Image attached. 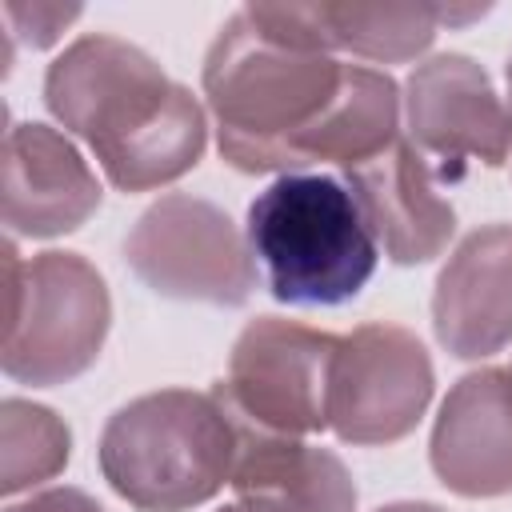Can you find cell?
Returning <instances> with one entry per match:
<instances>
[{"instance_id":"2","label":"cell","mask_w":512,"mask_h":512,"mask_svg":"<svg viewBox=\"0 0 512 512\" xmlns=\"http://www.w3.org/2000/svg\"><path fill=\"white\" fill-rule=\"evenodd\" d=\"M332 52L264 32L244 8L204 56L220 156L240 172H300V144L344 88Z\"/></svg>"},{"instance_id":"5","label":"cell","mask_w":512,"mask_h":512,"mask_svg":"<svg viewBox=\"0 0 512 512\" xmlns=\"http://www.w3.org/2000/svg\"><path fill=\"white\" fill-rule=\"evenodd\" d=\"M4 372L32 388L80 376L104 348L112 300L104 276L76 252H40L20 260L16 240L4 244Z\"/></svg>"},{"instance_id":"1","label":"cell","mask_w":512,"mask_h":512,"mask_svg":"<svg viewBox=\"0 0 512 512\" xmlns=\"http://www.w3.org/2000/svg\"><path fill=\"white\" fill-rule=\"evenodd\" d=\"M44 104L96 152L120 192H148L184 176L208 144L196 96L144 48L108 32L72 40L48 64Z\"/></svg>"},{"instance_id":"3","label":"cell","mask_w":512,"mask_h":512,"mask_svg":"<svg viewBox=\"0 0 512 512\" xmlns=\"http://www.w3.org/2000/svg\"><path fill=\"white\" fill-rule=\"evenodd\" d=\"M236 448V420L216 392L160 388L108 416L100 472L140 512H184L232 484Z\"/></svg>"},{"instance_id":"21","label":"cell","mask_w":512,"mask_h":512,"mask_svg":"<svg viewBox=\"0 0 512 512\" xmlns=\"http://www.w3.org/2000/svg\"><path fill=\"white\" fill-rule=\"evenodd\" d=\"M220 512H252V508H248V504H240V500H236V504H228V508H220Z\"/></svg>"},{"instance_id":"19","label":"cell","mask_w":512,"mask_h":512,"mask_svg":"<svg viewBox=\"0 0 512 512\" xmlns=\"http://www.w3.org/2000/svg\"><path fill=\"white\" fill-rule=\"evenodd\" d=\"M4 512H104V508L80 488H48L40 496H28L24 504H8Z\"/></svg>"},{"instance_id":"7","label":"cell","mask_w":512,"mask_h":512,"mask_svg":"<svg viewBox=\"0 0 512 512\" xmlns=\"http://www.w3.org/2000/svg\"><path fill=\"white\" fill-rule=\"evenodd\" d=\"M340 336L280 316H256L232 344L216 400L252 428L308 436L328 428V376Z\"/></svg>"},{"instance_id":"8","label":"cell","mask_w":512,"mask_h":512,"mask_svg":"<svg viewBox=\"0 0 512 512\" xmlns=\"http://www.w3.org/2000/svg\"><path fill=\"white\" fill-rule=\"evenodd\" d=\"M432 384V360L408 328L360 324L332 356L328 428L344 444H392L420 424Z\"/></svg>"},{"instance_id":"4","label":"cell","mask_w":512,"mask_h":512,"mask_svg":"<svg viewBox=\"0 0 512 512\" xmlns=\"http://www.w3.org/2000/svg\"><path fill=\"white\" fill-rule=\"evenodd\" d=\"M248 248L280 304H344L376 272L380 244L336 176L284 172L248 204Z\"/></svg>"},{"instance_id":"18","label":"cell","mask_w":512,"mask_h":512,"mask_svg":"<svg viewBox=\"0 0 512 512\" xmlns=\"http://www.w3.org/2000/svg\"><path fill=\"white\" fill-rule=\"evenodd\" d=\"M4 16L32 48H48L80 16V8L76 4H4Z\"/></svg>"},{"instance_id":"9","label":"cell","mask_w":512,"mask_h":512,"mask_svg":"<svg viewBox=\"0 0 512 512\" xmlns=\"http://www.w3.org/2000/svg\"><path fill=\"white\" fill-rule=\"evenodd\" d=\"M412 144L436 160H480L500 168L512 152V108L496 96L488 72L464 52H440L412 68L408 88Z\"/></svg>"},{"instance_id":"16","label":"cell","mask_w":512,"mask_h":512,"mask_svg":"<svg viewBox=\"0 0 512 512\" xmlns=\"http://www.w3.org/2000/svg\"><path fill=\"white\" fill-rule=\"evenodd\" d=\"M328 48H344L380 64L420 56L440 28V8L428 4H316Z\"/></svg>"},{"instance_id":"15","label":"cell","mask_w":512,"mask_h":512,"mask_svg":"<svg viewBox=\"0 0 512 512\" xmlns=\"http://www.w3.org/2000/svg\"><path fill=\"white\" fill-rule=\"evenodd\" d=\"M396 124H400V92L392 76L348 64L336 104L300 144V168L320 160H332L344 172L360 168L396 144Z\"/></svg>"},{"instance_id":"17","label":"cell","mask_w":512,"mask_h":512,"mask_svg":"<svg viewBox=\"0 0 512 512\" xmlns=\"http://www.w3.org/2000/svg\"><path fill=\"white\" fill-rule=\"evenodd\" d=\"M72 452L68 424L32 400L8 396L0 404V492L16 496L40 480H52Z\"/></svg>"},{"instance_id":"20","label":"cell","mask_w":512,"mask_h":512,"mask_svg":"<svg viewBox=\"0 0 512 512\" xmlns=\"http://www.w3.org/2000/svg\"><path fill=\"white\" fill-rule=\"evenodd\" d=\"M376 512H444L440 504H428V500H400V504H384Z\"/></svg>"},{"instance_id":"12","label":"cell","mask_w":512,"mask_h":512,"mask_svg":"<svg viewBox=\"0 0 512 512\" xmlns=\"http://www.w3.org/2000/svg\"><path fill=\"white\" fill-rule=\"evenodd\" d=\"M432 328L460 360L492 356L512 340V224H484L456 244L436 276Z\"/></svg>"},{"instance_id":"11","label":"cell","mask_w":512,"mask_h":512,"mask_svg":"<svg viewBox=\"0 0 512 512\" xmlns=\"http://www.w3.org/2000/svg\"><path fill=\"white\" fill-rule=\"evenodd\" d=\"M4 224L12 236H64L100 208L88 160L48 124H12L4 136Z\"/></svg>"},{"instance_id":"6","label":"cell","mask_w":512,"mask_h":512,"mask_svg":"<svg viewBox=\"0 0 512 512\" xmlns=\"http://www.w3.org/2000/svg\"><path fill=\"white\" fill-rule=\"evenodd\" d=\"M128 268L160 296L244 304L256 288V260L248 236L236 232L212 200L168 192L140 212L124 240Z\"/></svg>"},{"instance_id":"10","label":"cell","mask_w":512,"mask_h":512,"mask_svg":"<svg viewBox=\"0 0 512 512\" xmlns=\"http://www.w3.org/2000/svg\"><path fill=\"white\" fill-rule=\"evenodd\" d=\"M428 456L440 484L456 496L512 492V368H480L452 384Z\"/></svg>"},{"instance_id":"14","label":"cell","mask_w":512,"mask_h":512,"mask_svg":"<svg viewBox=\"0 0 512 512\" xmlns=\"http://www.w3.org/2000/svg\"><path fill=\"white\" fill-rule=\"evenodd\" d=\"M236 432L232 488L240 504L252 512H356V484L336 452L240 420Z\"/></svg>"},{"instance_id":"13","label":"cell","mask_w":512,"mask_h":512,"mask_svg":"<svg viewBox=\"0 0 512 512\" xmlns=\"http://www.w3.org/2000/svg\"><path fill=\"white\" fill-rule=\"evenodd\" d=\"M344 184L392 264H428L448 248L456 212L440 196L436 172L416 144L396 140L368 164L348 168Z\"/></svg>"},{"instance_id":"22","label":"cell","mask_w":512,"mask_h":512,"mask_svg":"<svg viewBox=\"0 0 512 512\" xmlns=\"http://www.w3.org/2000/svg\"><path fill=\"white\" fill-rule=\"evenodd\" d=\"M504 76H508V96H512V52H508V64H504Z\"/></svg>"}]
</instances>
